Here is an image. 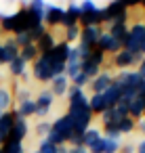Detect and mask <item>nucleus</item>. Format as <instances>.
Returning a JSON list of instances; mask_svg holds the SVG:
<instances>
[{
    "mask_svg": "<svg viewBox=\"0 0 145 153\" xmlns=\"http://www.w3.org/2000/svg\"><path fill=\"white\" fill-rule=\"evenodd\" d=\"M135 126H137V122H135V120L124 117V120L118 124V130H120V134H130V132L135 130Z\"/></svg>",
    "mask_w": 145,
    "mask_h": 153,
    "instance_id": "c756f323",
    "label": "nucleus"
},
{
    "mask_svg": "<svg viewBox=\"0 0 145 153\" xmlns=\"http://www.w3.org/2000/svg\"><path fill=\"white\" fill-rule=\"evenodd\" d=\"M78 21H80V7H78L76 2H70V7H67L65 13H63L61 25H63V27H70V25H78Z\"/></svg>",
    "mask_w": 145,
    "mask_h": 153,
    "instance_id": "4468645a",
    "label": "nucleus"
},
{
    "mask_svg": "<svg viewBox=\"0 0 145 153\" xmlns=\"http://www.w3.org/2000/svg\"><path fill=\"white\" fill-rule=\"evenodd\" d=\"M116 2H120L124 9H130V7H137L139 4V0H116Z\"/></svg>",
    "mask_w": 145,
    "mask_h": 153,
    "instance_id": "58836bf2",
    "label": "nucleus"
},
{
    "mask_svg": "<svg viewBox=\"0 0 145 153\" xmlns=\"http://www.w3.org/2000/svg\"><path fill=\"white\" fill-rule=\"evenodd\" d=\"M28 132H30V126H28V120H23V117H15V124H13V130H11V136H9V140H15V143H23V138L28 136Z\"/></svg>",
    "mask_w": 145,
    "mask_h": 153,
    "instance_id": "9b49d317",
    "label": "nucleus"
},
{
    "mask_svg": "<svg viewBox=\"0 0 145 153\" xmlns=\"http://www.w3.org/2000/svg\"><path fill=\"white\" fill-rule=\"evenodd\" d=\"M97 51H101L103 55H116V53H120L122 51V44L116 40V38H111L107 32H103L101 36H99V40H97V46H95Z\"/></svg>",
    "mask_w": 145,
    "mask_h": 153,
    "instance_id": "423d86ee",
    "label": "nucleus"
},
{
    "mask_svg": "<svg viewBox=\"0 0 145 153\" xmlns=\"http://www.w3.org/2000/svg\"><path fill=\"white\" fill-rule=\"evenodd\" d=\"M2 46H4V55H7V61H9V63H11L13 59H17V57H19V46H17L15 38H9Z\"/></svg>",
    "mask_w": 145,
    "mask_h": 153,
    "instance_id": "5701e85b",
    "label": "nucleus"
},
{
    "mask_svg": "<svg viewBox=\"0 0 145 153\" xmlns=\"http://www.w3.org/2000/svg\"><path fill=\"white\" fill-rule=\"evenodd\" d=\"M0 153H25V151H23V143L7 140L2 147H0Z\"/></svg>",
    "mask_w": 145,
    "mask_h": 153,
    "instance_id": "a878e982",
    "label": "nucleus"
},
{
    "mask_svg": "<svg viewBox=\"0 0 145 153\" xmlns=\"http://www.w3.org/2000/svg\"><path fill=\"white\" fill-rule=\"evenodd\" d=\"M143 57H135V55H130V53H126V51H120V53H116L114 55V67H118L120 71H126L128 67H132L135 63H139Z\"/></svg>",
    "mask_w": 145,
    "mask_h": 153,
    "instance_id": "9d476101",
    "label": "nucleus"
},
{
    "mask_svg": "<svg viewBox=\"0 0 145 153\" xmlns=\"http://www.w3.org/2000/svg\"><path fill=\"white\" fill-rule=\"evenodd\" d=\"M51 132V122H46V120H42L40 124H36V134L38 136H42V138H46V134Z\"/></svg>",
    "mask_w": 145,
    "mask_h": 153,
    "instance_id": "473e14b6",
    "label": "nucleus"
},
{
    "mask_svg": "<svg viewBox=\"0 0 145 153\" xmlns=\"http://www.w3.org/2000/svg\"><path fill=\"white\" fill-rule=\"evenodd\" d=\"M9 71H11V76H15V78H23V76L28 74V63H25L21 57H17V59H13V61L9 63Z\"/></svg>",
    "mask_w": 145,
    "mask_h": 153,
    "instance_id": "6ab92c4d",
    "label": "nucleus"
},
{
    "mask_svg": "<svg viewBox=\"0 0 145 153\" xmlns=\"http://www.w3.org/2000/svg\"><path fill=\"white\" fill-rule=\"evenodd\" d=\"M137 153H145V140H143V143L137 147Z\"/></svg>",
    "mask_w": 145,
    "mask_h": 153,
    "instance_id": "a18cd8bd",
    "label": "nucleus"
},
{
    "mask_svg": "<svg viewBox=\"0 0 145 153\" xmlns=\"http://www.w3.org/2000/svg\"><path fill=\"white\" fill-rule=\"evenodd\" d=\"M80 25H70V27H65V40L63 42H67V44H72V42H76V40H80Z\"/></svg>",
    "mask_w": 145,
    "mask_h": 153,
    "instance_id": "cd10ccee",
    "label": "nucleus"
},
{
    "mask_svg": "<svg viewBox=\"0 0 145 153\" xmlns=\"http://www.w3.org/2000/svg\"><path fill=\"white\" fill-rule=\"evenodd\" d=\"M105 9V15H107V23H126L128 19V9H124L120 2H116V0H111V2Z\"/></svg>",
    "mask_w": 145,
    "mask_h": 153,
    "instance_id": "7ed1b4c3",
    "label": "nucleus"
},
{
    "mask_svg": "<svg viewBox=\"0 0 145 153\" xmlns=\"http://www.w3.org/2000/svg\"><path fill=\"white\" fill-rule=\"evenodd\" d=\"M32 76L38 80V82H51L55 76H53V63H51V57L49 53L46 55H38V59L34 61L32 65Z\"/></svg>",
    "mask_w": 145,
    "mask_h": 153,
    "instance_id": "f03ea898",
    "label": "nucleus"
},
{
    "mask_svg": "<svg viewBox=\"0 0 145 153\" xmlns=\"http://www.w3.org/2000/svg\"><path fill=\"white\" fill-rule=\"evenodd\" d=\"M88 107H90L93 115H95V113L101 115L105 109H109V107H107V101H105V94H93V97H88Z\"/></svg>",
    "mask_w": 145,
    "mask_h": 153,
    "instance_id": "dca6fc26",
    "label": "nucleus"
},
{
    "mask_svg": "<svg viewBox=\"0 0 145 153\" xmlns=\"http://www.w3.org/2000/svg\"><path fill=\"white\" fill-rule=\"evenodd\" d=\"M51 92H53V97H63V94H67V88H70V78L67 76H57V78H53L51 82Z\"/></svg>",
    "mask_w": 145,
    "mask_h": 153,
    "instance_id": "f8f14e48",
    "label": "nucleus"
},
{
    "mask_svg": "<svg viewBox=\"0 0 145 153\" xmlns=\"http://www.w3.org/2000/svg\"><path fill=\"white\" fill-rule=\"evenodd\" d=\"M111 82H114V76H109L107 71H101L99 76H95V78L88 82V86H90L93 94H103V92L111 86Z\"/></svg>",
    "mask_w": 145,
    "mask_h": 153,
    "instance_id": "1a4fd4ad",
    "label": "nucleus"
},
{
    "mask_svg": "<svg viewBox=\"0 0 145 153\" xmlns=\"http://www.w3.org/2000/svg\"><path fill=\"white\" fill-rule=\"evenodd\" d=\"M143 113H145V97H135L130 103H128V117L130 120H141L143 117Z\"/></svg>",
    "mask_w": 145,
    "mask_h": 153,
    "instance_id": "ddd939ff",
    "label": "nucleus"
},
{
    "mask_svg": "<svg viewBox=\"0 0 145 153\" xmlns=\"http://www.w3.org/2000/svg\"><path fill=\"white\" fill-rule=\"evenodd\" d=\"M72 136H74V126H72V122H70L67 115H61L55 122H51V132L46 134L49 143L61 147V145H67Z\"/></svg>",
    "mask_w": 145,
    "mask_h": 153,
    "instance_id": "f257e3e1",
    "label": "nucleus"
},
{
    "mask_svg": "<svg viewBox=\"0 0 145 153\" xmlns=\"http://www.w3.org/2000/svg\"><path fill=\"white\" fill-rule=\"evenodd\" d=\"M88 61H93L95 65H99V67H101V65L105 63V55H103L101 51H97V48H93V53H90V57H88Z\"/></svg>",
    "mask_w": 145,
    "mask_h": 153,
    "instance_id": "72a5a7b5",
    "label": "nucleus"
},
{
    "mask_svg": "<svg viewBox=\"0 0 145 153\" xmlns=\"http://www.w3.org/2000/svg\"><path fill=\"white\" fill-rule=\"evenodd\" d=\"M63 13H65V9H61V7H57V4H46V9H44V25H46V27H57V25H61Z\"/></svg>",
    "mask_w": 145,
    "mask_h": 153,
    "instance_id": "6e6552de",
    "label": "nucleus"
},
{
    "mask_svg": "<svg viewBox=\"0 0 145 153\" xmlns=\"http://www.w3.org/2000/svg\"><path fill=\"white\" fill-rule=\"evenodd\" d=\"M30 99H32V94H30L28 88H17V105L23 103V101H30Z\"/></svg>",
    "mask_w": 145,
    "mask_h": 153,
    "instance_id": "e433bc0d",
    "label": "nucleus"
},
{
    "mask_svg": "<svg viewBox=\"0 0 145 153\" xmlns=\"http://www.w3.org/2000/svg\"><path fill=\"white\" fill-rule=\"evenodd\" d=\"M118 151H120V140L105 138V149H103V153H118Z\"/></svg>",
    "mask_w": 145,
    "mask_h": 153,
    "instance_id": "f704fd0d",
    "label": "nucleus"
},
{
    "mask_svg": "<svg viewBox=\"0 0 145 153\" xmlns=\"http://www.w3.org/2000/svg\"><path fill=\"white\" fill-rule=\"evenodd\" d=\"M105 138H111V140H120V130H118V124H105L103 126V132H101Z\"/></svg>",
    "mask_w": 145,
    "mask_h": 153,
    "instance_id": "bb28decb",
    "label": "nucleus"
},
{
    "mask_svg": "<svg viewBox=\"0 0 145 153\" xmlns=\"http://www.w3.org/2000/svg\"><path fill=\"white\" fill-rule=\"evenodd\" d=\"M34 44H36V48H38V53H40V55H46V53H51V51H53V46L57 44V40H55L53 32H46V34H44L40 40H36Z\"/></svg>",
    "mask_w": 145,
    "mask_h": 153,
    "instance_id": "2eb2a0df",
    "label": "nucleus"
},
{
    "mask_svg": "<svg viewBox=\"0 0 145 153\" xmlns=\"http://www.w3.org/2000/svg\"><path fill=\"white\" fill-rule=\"evenodd\" d=\"M38 48H36V44H28V46H23V48H19V57L25 61V63H34L36 59H38Z\"/></svg>",
    "mask_w": 145,
    "mask_h": 153,
    "instance_id": "aec40b11",
    "label": "nucleus"
},
{
    "mask_svg": "<svg viewBox=\"0 0 145 153\" xmlns=\"http://www.w3.org/2000/svg\"><path fill=\"white\" fill-rule=\"evenodd\" d=\"M38 151H40V153H67V147H65V145H61V147H57V145H53V143H49L46 138H42V143H40V147H38Z\"/></svg>",
    "mask_w": 145,
    "mask_h": 153,
    "instance_id": "393cba45",
    "label": "nucleus"
},
{
    "mask_svg": "<svg viewBox=\"0 0 145 153\" xmlns=\"http://www.w3.org/2000/svg\"><path fill=\"white\" fill-rule=\"evenodd\" d=\"M78 74H80V61L78 59H67V63H65V76L72 80Z\"/></svg>",
    "mask_w": 145,
    "mask_h": 153,
    "instance_id": "c85d7f7f",
    "label": "nucleus"
},
{
    "mask_svg": "<svg viewBox=\"0 0 145 153\" xmlns=\"http://www.w3.org/2000/svg\"><path fill=\"white\" fill-rule=\"evenodd\" d=\"M137 94H139V97H145V78L141 80V84H139V88H137Z\"/></svg>",
    "mask_w": 145,
    "mask_h": 153,
    "instance_id": "79ce46f5",
    "label": "nucleus"
},
{
    "mask_svg": "<svg viewBox=\"0 0 145 153\" xmlns=\"http://www.w3.org/2000/svg\"><path fill=\"white\" fill-rule=\"evenodd\" d=\"M78 7H80V15H82V13H90V11H95V9H97V4L93 2V0H82Z\"/></svg>",
    "mask_w": 145,
    "mask_h": 153,
    "instance_id": "c9c22d12",
    "label": "nucleus"
},
{
    "mask_svg": "<svg viewBox=\"0 0 145 153\" xmlns=\"http://www.w3.org/2000/svg\"><path fill=\"white\" fill-rule=\"evenodd\" d=\"M80 71L93 80L95 76H99V74H101V67H99V65H95L93 61H88V59H86V61H80Z\"/></svg>",
    "mask_w": 145,
    "mask_h": 153,
    "instance_id": "b1692460",
    "label": "nucleus"
},
{
    "mask_svg": "<svg viewBox=\"0 0 145 153\" xmlns=\"http://www.w3.org/2000/svg\"><path fill=\"white\" fill-rule=\"evenodd\" d=\"M15 113H17L19 117H23V120H28V117L36 115V103H34V99L19 103V105H17V109H15Z\"/></svg>",
    "mask_w": 145,
    "mask_h": 153,
    "instance_id": "a211bd4d",
    "label": "nucleus"
},
{
    "mask_svg": "<svg viewBox=\"0 0 145 153\" xmlns=\"http://www.w3.org/2000/svg\"><path fill=\"white\" fill-rule=\"evenodd\" d=\"M15 117H17L15 109H11V111H4V113H0V147H2V145L9 140V136H11V130H13V124H15Z\"/></svg>",
    "mask_w": 145,
    "mask_h": 153,
    "instance_id": "39448f33",
    "label": "nucleus"
},
{
    "mask_svg": "<svg viewBox=\"0 0 145 153\" xmlns=\"http://www.w3.org/2000/svg\"><path fill=\"white\" fill-rule=\"evenodd\" d=\"M13 38H15V42H17L19 48H23V46H28V44H34L28 32H21V34H17V36H13Z\"/></svg>",
    "mask_w": 145,
    "mask_h": 153,
    "instance_id": "2f4dec72",
    "label": "nucleus"
},
{
    "mask_svg": "<svg viewBox=\"0 0 145 153\" xmlns=\"http://www.w3.org/2000/svg\"><path fill=\"white\" fill-rule=\"evenodd\" d=\"M0 65H9L7 55H4V46H2V44H0Z\"/></svg>",
    "mask_w": 145,
    "mask_h": 153,
    "instance_id": "ea45409f",
    "label": "nucleus"
},
{
    "mask_svg": "<svg viewBox=\"0 0 145 153\" xmlns=\"http://www.w3.org/2000/svg\"><path fill=\"white\" fill-rule=\"evenodd\" d=\"M139 130H141V132H143V134H145V117H143V120H141V122H139Z\"/></svg>",
    "mask_w": 145,
    "mask_h": 153,
    "instance_id": "c03bdc74",
    "label": "nucleus"
},
{
    "mask_svg": "<svg viewBox=\"0 0 145 153\" xmlns=\"http://www.w3.org/2000/svg\"><path fill=\"white\" fill-rule=\"evenodd\" d=\"M34 103H36V115L38 117H46L51 113V107L55 103V97H53L51 90H42V92H38V97L34 99Z\"/></svg>",
    "mask_w": 145,
    "mask_h": 153,
    "instance_id": "20e7f679",
    "label": "nucleus"
},
{
    "mask_svg": "<svg viewBox=\"0 0 145 153\" xmlns=\"http://www.w3.org/2000/svg\"><path fill=\"white\" fill-rule=\"evenodd\" d=\"M137 71H139V76H141V78H145V57L139 61V69H137Z\"/></svg>",
    "mask_w": 145,
    "mask_h": 153,
    "instance_id": "a19ab883",
    "label": "nucleus"
},
{
    "mask_svg": "<svg viewBox=\"0 0 145 153\" xmlns=\"http://www.w3.org/2000/svg\"><path fill=\"white\" fill-rule=\"evenodd\" d=\"M70 82H72V86H76V88H84V86H88L90 78H88V76H84V74L80 71V74H78V76H74Z\"/></svg>",
    "mask_w": 145,
    "mask_h": 153,
    "instance_id": "7c9ffc66",
    "label": "nucleus"
},
{
    "mask_svg": "<svg viewBox=\"0 0 145 153\" xmlns=\"http://www.w3.org/2000/svg\"><path fill=\"white\" fill-rule=\"evenodd\" d=\"M120 151H122V153H135V151H137V149H135V147H132V145H124V147H122V149H120Z\"/></svg>",
    "mask_w": 145,
    "mask_h": 153,
    "instance_id": "37998d69",
    "label": "nucleus"
},
{
    "mask_svg": "<svg viewBox=\"0 0 145 153\" xmlns=\"http://www.w3.org/2000/svg\"><path fill=\"white\" fill-rule=\"evenodd\" d=\"M101 34H103V30H101L99 25L82 27V30H80V40H78V44H84V46H88V48H95Z\"/></svg>",
    "mask_w": 145,
    "mask_h": 153,
    "instance_id": "0eeeda50",
    "label": "nucleus"
},
{
    "mask_svg": "<svg viewBox=\"0 0 145 153\" xmlns=\"http://www.w3.org/2000/svg\"><path fill=\"white\" fill-rule=\"evenodd\" d=\"M34 153H40V151H38V149H36V151H34Z\"/></svg>",
    "mask_w": 145,
    "mask_h": 153,
    "instance_id": "de8ad7c7",
    "label": "nucleus"
},
{
    "mask_svg": "<svg viewBox=\"0 0 145 153\" xmlns=\"http://www.w3.org/2000/svg\"><path fill=\"white\" fill-rule=\"evenodd\" d=\"M107 34H109L111 38H116V40L122 44V42H124V38L128 36V25H126V23H109Z\"/></svg>",
    "mask_w": 145,
    "mask_h": 153,
    "instance_id": "f3484780",
    "label": "nucleus"
},
{
    "mask_svg": "<svg viewBox=\"0 0 145 153\" xmlns=\"http://www.w3.org/2000/svg\"><path fill=\"white\" fill-rule=\"evenodd\" d=\"M25 7L28 9H36V11H44L46 9V2H44V0H30Z\"/></svg>",
    "mask_w": 145,
    "mask_h": 153,
    "instance_id": "4c0bfd02",
    "label": "nucleus"
},
{
    "mask_svg": "<svg viewBox=\"0 0 145 153\" xmlns=\"http://www.w3.org/2000/svg\"><path fill=\"white\" fill-rule=\"evenodd\" d=\"M139 4H141V7H143V9H145V0H139Z\"/></svg>",
    "mask_w": 145,
    "mask_h": 153,
    "instance_id": "49530a36",
    "label": "nucleus"
},
{
    "mask_svg": "<svg viewBox=\"0 0 145 153\" xmlns=\"http://www.w3.org/2000/svg\"><path fill=\"white\" fill-rule=\"evenodd\" d=\"M11 105H13V94L9 88L0 86V113L4 111H11Z\"/></svg>",
    "mask_w": 145,
    "mask_h": 153,
    "instance_id": "4be33fe9",
    "label": "nucleus"
},
{
    "mask_svg": "<svg viewBox=\"0 0 145 153\" xmlns=\"http://www.w3.org/2000/svg\"><path fill=\"white\" fill-rule=\"evenodd\" d=\"M101 136H103V134H101V130H99V128H93V126H90V128H88V130H86V132L82 134V145H84V149H88V147H90L93 143H97V140H99Z\"/></svg>",
    "mask_w": 145,
    "mask_h": 153,
    "instance_id": "412c9836",
    "label": "nucleus"
},
{
    "mask_svg": "<svg viewBox=\"0 0 145 153\" xmlns=\"http://www.w3.org/2000/svg\"><path fill=\"white\" fill-rule=\"evenodd\" d=\"M143 117H145V113H143Z\"/></svg>",
    "mask_w": 145,
    "mask_h": 153,
    "instance_id": "09e8293b",
    "label": "nucleus"
}]
</instances>
